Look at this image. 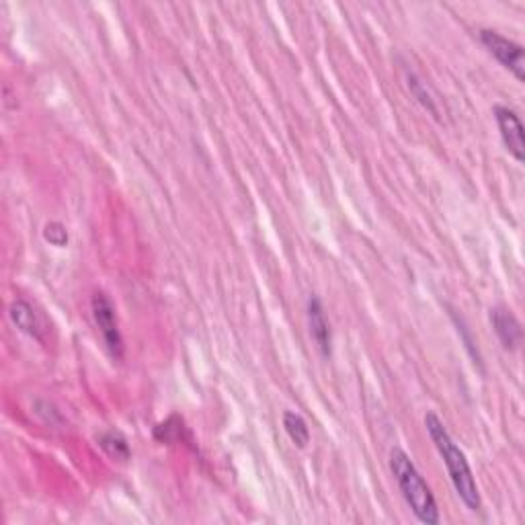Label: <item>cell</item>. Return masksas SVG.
<instances>
[{
	"mask_svg": "<svg viewBox=\"0 0 525 525\" xmlns=\"http://www.w3.org/2000/svg\"><path fill=\"white\" fill-rule=\"evenodd\" d=\"M97 443L101 446V449L105 451V454L115 458L118 462H128L129 456H131V449H129L126 435L115 432V429H109V432L101 433L97 437Z\"/></svg>",
	"mask_w": 525,
	"mask_h": 525,
	"instance_id": "cell-10",
	"label": "cell"
},
{
	"mask_svg": "<svg viewBox=\"0 0 525 525\" xmlns=\"http://www.w3.org/2000/svg\"><path fill=\"white\" fill-rule=\"evenodd\" d=\"M425 429L429 437H432L435 449L440 451L443 464H446L449 480H451V485H454L458 499L464 503L468 512L472 513L480 512L483 501H480L478 485H476V480H474V474H472L468 459H466V454L458 448V443L451 440L446 425H443V421L437 417L435 413L425 414Z\"/></svg>",
	"mask_w": 525,
	"mask_h": 525,
	"instance_id": "cell-1",
	"label": "cell"
},
{
	"mask_svg": "<svg viewBox=\"0 0 525 525\" xmlns=\"http://www.w3.org/2000/svg\"><path fill=\"white\" fill-rule=\"evenodd\" d=\"M283 423V429H286V433L291 441H294V446H298L300 449H304L306 446L310 443V429H308V423L302 417L300 413L296 411H286L281 417Z\"/></svg>",
	"mask_w": 525,
	"mask_h": 525,
	"instance_id": "cell-9",
	"label": "cell"
},
{
	"mask_svg": "<svg viewBox=\"0 0 525 525\" xmlns=\"http://www.w3.org/2000/svg\"><path fill=\"white\" fill-rule=\"evenodd\" d=\"M480 41L486 48V52L497 60L503 68H507L512 75L523 83L525 80V60H523V48L513 40H507L493 29H480Z\"/></svg>",
	"mask_w": 525,
	"mask_h": 525,
	"instance_id": "cell-4",
	"label": "cell"
},
{
	"mask_svg": "<svg viewBox=\"0 0 525 525\" xmlns=\"http://www.w3.org/2000/svg\"><path fill=\"white\" fill-rule=\"evenodd\" d=\"M494 120L501 131V140L505 144L509 155H512L517 163L525 160V138H523V123L513 109L505 105H494Z\"/></svg>",
	"mask_w": 525,
	"mask_h": 525,
	"instance_id": "cell-5",
	"label": "cell"
},
{
	"mask_svg": "<svg viewBox=\"0 0 525 525\" xmlns=\"http://www.w3.org/2000/svg\"><path fill=\"white\" fill-rule=\"evenodd\" d=\"M9 316L13 320V325L17 326L21 333L29 334L31 339L43 341V333H46V328H43V320L40 318V315L35 312L31 304L25 300H14L11 304Z\"/></svg>",
	"mask_w": 525,
	"mask_h": 525,
	"instance_id": "cell-8",
	"label": "cell"
},
{
	"mask_svg": "<svg viewBox=\"0 0 525 525\" xmlns=\"http://www.w3.org/2000/svg\"><path fill=\"white\" fill-rule=\"evenodd\" d=\"M390 470L394 474V480L403 493L406 505L411 507L413 515L417 517L421 523L437 525L441 521L440 507L433 497L432 488L425 483L423 474L417 470V466L406 454L405 449L394 448L390 451Z\"/></svg>",
	"mask_w": 525,
	"mask_h": 525,
	"instance_id": "cell-2",
	"label": "cell"
},
{
	"mask_svg": "<svg viewBox=\"0 0 525 525\" xmlns=\"http://www.w3.org/2000/svg\"><path fill=\"white\" fill-rule=\"evenodd\" d=\"M491 325L494 328V333H497L501 345L505 347L507 351H515V349L521 345L523 328L512 310L501 308V306L493 308L491 310Z\"/></svg>",
	"mask_w": 525,
	"mask_h": 525,
	"instance_id": "cell-7",
	"label": "cell"
},
{
	"mask_svg": "<svg viewBox=\"0 0 525 525\" xmlns=\"http://www.w3.org/2000/svg\"><path fill=\"white\" fill-rule=\"evenodd\" d=\"M91 310L94 325H97L101 337L105 341L107 351L111 353L113 360H121L123 357V337L118 323V312H115L113 302L109 300L107 294L97 291L91 300Z\"/></svg>",
	"mask_w": 525,
	"mask_h": 525,
	"instance_id": "cell-3",
	"label": "cell"
},
{
	"mask_svg": "<svg viewBox=\"0 0 525 525\" xmlns=\"http://www.w3.org/2000/svg\"><path fill=\"white\" fill-rule=\"evenodd\" d=\"M406 85H408V91H411V94L414 99L419 101V103L427 109L429 113L433 115V118H440V109H437L435 105V99H433V94L429 93L427 89V85L423 83V80L417 76V75H406Z\"/></svg>",
	"mask_w": 525,
	"mask_h": 525,
	"instance_id": "cell-11",
	"label": "cell"
},
{
	"mask_svg": "<svg viewBox=\"0 0 525 525\" xmlns=\"http://www.w3.org/2000/svg\"><path fill=\"white\" fill-rule=\"evenodd\" d=\"M306 315H308V326L310 334L315 339L316 347L320 349V353L325 357H331L333 353V333H331V323L326 320L325 315V306L318 300L316 296L308 298V306H306Z\"/></svg>",
	"mask_w": 525,
	"mask_h": 525,
	"instance_id": "cell-6",
	"label": "cell"
},
{
	"mask_svg": "<svg viewBox=\"0 0 525 525\" xmlns=\"http://www.w3.org/2000/svg\"><path fill=\"white\" fill-rule=\"evenodd\" d=\"M48 243H52L54 246H64L68 243V232H66L64 226L60 222H49L46 226V232H43Z\"/></svg>",
	"mask_w": 525,
	"mask_h": 525,
	"instance_id": "cell-12",
	"label": "cell"
}]
</instances>
